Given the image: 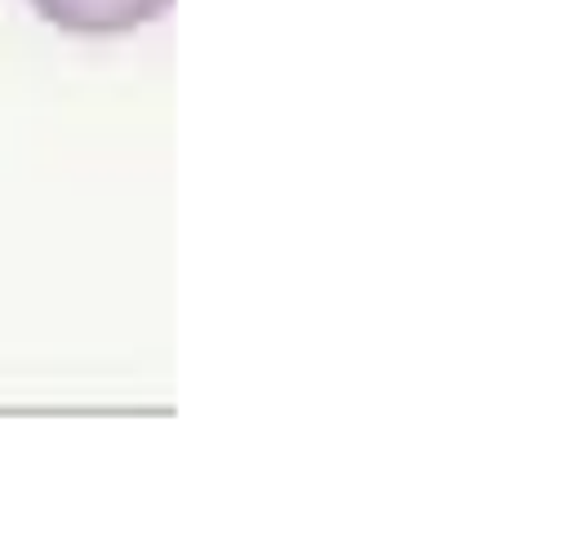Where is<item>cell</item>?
<instances>
[{
	"label": "cell",
	"mask_w": 569,
	"mask_h": 551,
	"mask_svg": "<svg viewBox=\"0 0 569 551\" xmlns=\"http://www.w3.org/2000/svg\"><path fill=\"white\" fill-rule=\"evenodd\" d=\"M49 27L67 36H129L156 22L173 0H27Z\"/></svg>",
	"instance_id": "1"
}]
</instances>
